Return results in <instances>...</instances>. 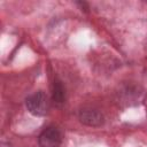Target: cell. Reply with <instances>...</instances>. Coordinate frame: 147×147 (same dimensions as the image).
<instances>
[{
	"instance_id": "1",
	"label": "cell",
	"mask_w": 147,
	"mask_h": 147,
	"mask_svg": "<svg viewBox=\"0 0 147 147\" xmlns=\"http://www.w3.org/2000/svg\"><path fill=\"white\" fill-rule=\"evenodd\" d=\"M25 106L29 113L34 116H45L49 108L47 95L42 91H37L25 99Z\"/></svg>"
},
{
	"instance_id": "2",
	"label": "cell",
	"mask_w": 147,
	"mask_h": 147,
	"mask_svg": "<svg viewBox=\"0 0 147 147\" xmlns=\"http://www.w3.org/2000/svg\"><path fill=\"white\" fill-rule=\"evenodd\" d=\"M78 119L84 125L91 127L101 126L105 122V117L101 111L92 107H83L78 110Z\"/></svg>"
},
{
	"instance_id": "3",
	"label": "cell",
	"mask_w": 147,
	"mask_h": 147,
	"mask_svg": "<svg viewBox=\"0 0 147 147\" xmlns=\"http://www.w3.org/2000/svg\"><path fill=\"white\" fill-rule=\"evenodd\" d=\"M61 142L62 133L56 126L53 125L45 127L38 137V144L40 147H59Z\"/></svg>"
},
{
	"instance_id": "4",
	"label": "cell",
	"mask_w": 147,
	"mask_h": 147,
	"mask_svg": "<svg viewBox=\"0 0 147 147\" xmlns=\"http://www.w3.org/2000/svg\"><path fill=\"white\" fill-rule=\"evenodd\" d=\"M52 99L56 103H62L65 100V88L60 79H55L52 87Z\"/></svg>"
}]
</instances>
